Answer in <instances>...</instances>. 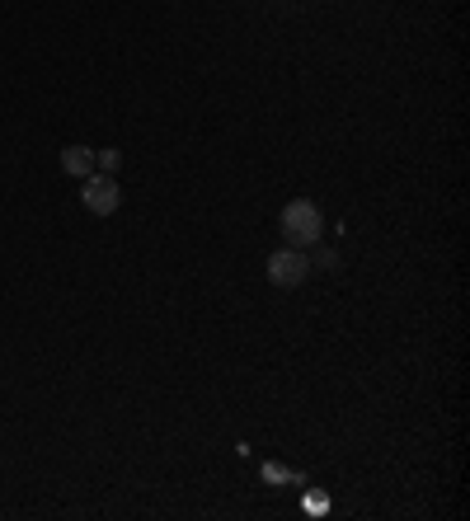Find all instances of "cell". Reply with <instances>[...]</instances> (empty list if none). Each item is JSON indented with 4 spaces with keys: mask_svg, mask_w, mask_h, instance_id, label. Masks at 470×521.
<instances>
[{
    "mask_svg": "<svg viewBox=\"0 0 470 521\" xmlns=\"http://www.w3.org/2000/svg\"><path fill=\"white\" fill-rule=\"evenodd\" d=\"M278 230H282V240L292 249H311L315 240H320V230H325V212L315 207V202L297 198V202H287L278 216Z\"/></svg>",
    "mask_w": 470,
    "mask_h": 521,
    "instance_id": "6da1fadb",
    "label": "cell"
},
{
    "mask_svg": "<svg viewBox=\"0 0 470 521\" xmlns=\"http://www.w3.org/2000/svg\"><path fill=\"white\" fill-rule=\"evenodd\" d=\"M306 277H311V259H306L301 249L287 245V249H278V254L268 259V282H273V287H282V292L301 287Z\"/></svg>",
    "mask_w": 470,
    "mask_h": 521,
    "instance_id": "7a4b0ae2",
    "label": "cell"
},
{
    "mask_svg": "<svg viewBox=\"0 0 470 521\" xmlns=\"http://www.w3.org/2000/svg\"><path fill=\"white\" fill-rule=\"evenodd\" d=\"M80 202H85V212H94V216H113L118 202H123V188H118L113 174H90L85 188H80Z\"/></svg>",
    "mask_w": 470,
    "mask_h": 521,
    "instance_id": "3957f363",
    "label": "cell"
},
{
    "mask_svg": "<svg viewBox=\"0 0 470 521\" xmlns=\"http://www.w3.org/2000/svg\"><path fill=\"white\" fill-rule=\"evenodd\" d=\"M62 169L71 174V179H90V174H94V151H90V146H66V151H62Z\"/></svg>",
    "mask_w": 470,
    "mask_h": 521,
    "instance_id": "277c9868",
    "label": "cell"
},
{
    "mask_svg": "<svg viewBox=\"0 0 470 521\" xmlns=\"http://www.w3.org/2000/svg\"><path fill=\"white\" fill-rule=\"evenodd\" d=\"M94 165H104V174L118 169V151H94Z\"/></svg>",
    "mask_w": 470,
    "mask_h": 521,
    "instance_id": "5b68a950",
    "label": "cell"
},
{
    "mask_svg": "<svg viewBox=\"0 0 470 521\" xmlns=\"http://www.w3.org/2000/svg\"><path fill=\"white\" fill-rule=\"evenodd\" d=\"M334 263H339V259H334V249H320V254L311 259V268H334Z\"/></svg>",
    "mask_w": 470,
    "mask_h": 521,
    "instance_id": "8992f818",
    "label": "cell"
}]
</instances>
